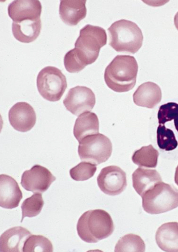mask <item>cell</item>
I'll return each mask as SVG.
<instances>
[{"label": "cell", "instance_id": "cell-1", "mask_svg": "<svg viewBox=\"0 0 178 252\" xmlns=\"http://www.w3.org/2000/svg\"><path fill=\"white\" fill-rule=\"evenodd\" d=\"M138 64L135 57L118 55L106 67L104 81L108 88L118 93L126 92L136 86Z\"/></svg>", "mask_w": 178, "mask_h": 252}, {"label": "cell", "instance_id": "cell-2", "mask_svg": "<svg viewBox=\"0 0 178 252\" xmlns=\"http://www.w3.org/2000/svg\"><path fill=\"white\" fill-rule=\"evenodd\" d=\"M78 235L83 241L96 243L113 233L114 224L111 216L103 210H89L82 215L77 225Z\"/></svg>", "mask_w": 178, "mask_h": 252}, {"label": "cell", "instance_id": "cell-3", "mask_svg": "<svg viewBox=\"0 0 178 252\" xmlns=\"http://www.w3.org/2000/svg\"><path fill=\"white\" fill-rule=\"evenodd\" d=\"M109 44L118 52L135 54L143 45L142 31L136 23L130 20L115 22L108 28Z\"/></svg>", "mask_w": 178, "mask_h": 252}, {"label": "cell", "instance_id": "cell-4", "mask_svg": "<svg viewBox=\"0 0 178 252\" xmlns=\"http://www.w3.org/2000/svg\"><path fill=\"white\" fill-rule=\"evenodd\" d=\"M106 42V31L101 27L89 24L80 31L73 50L81 63L87 66L97 61L100 50Z\"/></svg>", "mask_w": 178, "mask_h": 252}, {"label": "cell", "instance_id": "cell-5", "mask_svg": "<svg viewBox=\"0 0 178 252\" xmlns=\"http://www.w3.org/2000/svg\"><path fill=\"white\" fill-rule=\"evenodd\" d=\"M143 208L151 215L163 214L178 207V189L161 182L147 190L142 196Z\"/></svg>", "mask_w": 178, "mask_h": 252}, {"label": "cell", "instance_id": "cell-6", "mask_svg": "<svg viewBox=\"0 0 178 252\" xmlns=\"http://www.w3.org/2000/svg\"><path fill=\"white\" fill-rule=\"evenodd\" d=\"M36 85L42 97L51 102L60 100L67 87L65 76L53 66L44 67L39 72Z\"/></svg>", "mask_w": 178, "mask_h": 252}, {"label": "cell", "instance_id": "cell-7", "mask_svg": "<svg viewBox=\"0 0 178 252\" xmlns=\"http://www.w3.org/2000/svg\"><path fill=\"white\" fill-rule=\"evenodd\" d=\"M78 153L82 161L100 165L111 157L112 143L104 134L91 135L79 141Z\"/></svg>", "mask_w": 178, "mask_h": 252}, {"label": "cell", "instance_id": "cell-8", "mask_svg": "<svg viewBox=\"0 0 178 252\" xmlns=\"http://www.w3.org/2000/svg\"><path fill=\"white\" fill-rule=\"evenodd\" d=\"M95 102L93 92L89 88L83 86H77L69 90L63 101L65 108L75 116L91 111L95 105Z\"/></svg>", "mask_w": 178, "mask_h": 252}, {"label": "cell", "instance_id": "cell-9", "mask_svg": "<svg viewBox=\"0 0 178 252\" xmlns=\"http://www.w3.org/2000/svg\"><path fill=\"white\" fill-rule=\"evenodd\" d=\"M97 184L104 194L110 196L119 195L127 186L125 172L116 165L104 167L98 176Z\"/></svg>", "mask_w": 178, "mask_h": 252}, {"label": "cell", "instance_id": "cell-10", "mask_svg": "<svg viewBox=\"0 0 178 252\" xmlns=\"http://www.w3.org/2000/svg\"><path fill=\"white\" fill-rule=\"evenodd\" d=\"M55 180L56 177L47 168L36 165L29 171L24 172L22 176L21 184L28 191L43 193L50 188Z\"/></svg>", "mask_w": 178, "mask_h": 252}, {"label": "cell", "instance_id": "cell-11", "mask_svg": "<svg viewBox=\"0 0 178 252\" xmlns=\"http://www.w3.org/2000/svg\"><path fill=\"white\" fill-rule=\"evenodd\" d=\"M9 120L10 124L16 130L28 132L35 126V111L28 102H17L9 110Z\"/></svg>", "mask_w": 178, "mask_h": 252}, {"label": "cell", "instance_id": "cell-12", "mask_svg": "<svg viewBox=\"0 0 178 252\" xmlns=\"http://www.w3.org/2000/svg\"><path fill=\"white\" fill-rule=\"evenodd\" d=\"M42 7L38 0H16L9 4L8 14L13 22L40 19Z\"/></svg>", "mask_w": 178, "mask_h": 252}, {"label": "cell", "instance_id": "cell-13", "mask_svg": "<svg viewBox=\"0 0 178 252\" xmlns=\"http://www.w3.org/2000/svg\"><path fill=\"white\" fill-rule=\"evenodd\" d=\"M22 197V190L13 178L0 175V206L8 210L17 208Z\"/></svg>", "mask_w": 178, "mask_h": 252}, {"label": "cell", "instance_id": "cell-14", "mask_svg": "<svg viewBox=\"0 0 178 252\" xmlns=\"http://www.w3.org/2000/svg\"><path fill=\"white\" fill-rule=\"evenodd\" d=\"M30 231L24 227H12L5 231L0 237V251L1 252H24V245Z\"/></svg>", "mask_w": 178, "mask_h": 252}, {"label": "cell", "instance_id": "cell-15", "mask_svg": "<svg viewBox=\"0 0 178 252\" xmlns=\"http://www.w3.org/2000/svg\"><path fill=\"white\" fill-rule=\"evenodd\" d=\"M86 0H62L59 7L61 19L68 26H77L87 16Z\"/></svg>", "mask_w": 178, "mask_h": 252}, {"label": "cell", "instance_id": "cell-16", "mask_svg": "<svg viewBox=\"0 0 178 252\" xmlns=\"http://www.w3.org/2000/svg\"><path fill=\"white\" fill-rule=\"evenodd\" d=\"M162 92L160 87L152 82H147L141 85L133 95V99L137 106L153 108L161 101Z\"/></svg>", "mask_w": 178, "mask_h": 252}, {"label": "cell", "instance_id": "cell-17", "mask_svg": "<svg viewBox=\"0 0 178 252\" xmlns=\"http://www.w3.org/2000/svg\"><path fill=\"white\" fill-rule=\"evenodd\" d=\"M155 241L163 251L178 252V222H168L161 225L155 233Z\"/></svg>", "mask_w": 178, "mask_h": 252}, {"label": "cell", "instance_id": "cell-18", "mask_svg": "<svg viewBox=\"0 0 178 252\" xmlns=\"http://www.w3.org/2000/svg\"><path fill=\"white\" fill-rule=\"evenodd\" d=\"M132 181L135 190L142 197L147 190L162 182V179L156 170L140 167L133 173Z\"/></svg>", "mask_w": 178, "mask_h": 252}, {"label": "cell", "instance_id": "cell-19", "mask_svg": "<svg viewBox=\"0 0 178 252\" xmlns=\"http://www.w3.org/2000/svg\"><path fill=\"white\" fill-rule=\"evenodd\" d=\"M99 121L97 114L87 112L80 115L75 122L73 134L77 140L81 141L86 137L99 134Z\"/></svg>", "mask_w": 178, "mask_h": 252}, {"label": "cell", "instance_id": "cell-20", "mask_svg": "<svg viewBox=\"0 0 178 252\" xmlns=\"http://www.w3.org/2000/svg\"><path fill=\"white\" fill-rule=\"evenodd\" d=\"M42 28L41 20L32 21L26 20L22 22H13L12 26L13 35L20 42L30 43L40 35Z\"/></svg>", "mask_w": 178, "mask_h": 252}, {"label": "cell", "instance_id": "cell-21", "mask_svg": "<svg viewBox=\"0 0 178 252\" xmlns=\"http://www.w3.org/2000/svg\"><path fill=\"white\" fill-rule=\"evenodd\" d=\"M158 157L159 152L152 145H149L135 151L132 159L133 162L141 167L155 168Z\"/></svg>", "mask_w": 178, "mask_h": 252}, {"label": "cell", "instance_id": "cell-22", "mask_svg": "<svg viewBox=\"0 0 178 252\" xmlns=\"http://www.w3.org/2000/svg\"><path fill=\"white\" fill-rule=\"evenodd\" d=\"M144 241L138 235L128 234L119 240L115 252H145Z\"/></svg>", "mask_w": 178, "mask_h": 252}, {"label": "cell", "instance_id": "cell-23", "mask_svg": "<svg viewBox=\"0 0 178 252\" xmlns=\"http://www.w3.org/2000/svg\"><path fill=\"white\" fill-rule=\"evenodd\" d=\"M44 202L43 200L42 194L35 193L30 198L24 200L22 204V217L21 222H23L25 217H32L37 216L40 214Z\"/></svg>", "mask_w": 178, "mask_h": 252}, {"label": "cell", "instance_id": "cell-24", "mask_svg": "<svg viewBox=\"0 0 178 252\" xmlns=\"http://www.w3.org/2000/svg\"><path fill=\"white\" fill-rule=\"evenodd\" d=\"M157 141L159 149L166 151L175 150L178 145L175 133L165 125L159 124L157 127Z\"/></svg>", "mask_w": 178, "mask_h": 252}, {"label": "cell", "instance_id": "cell-25", "mask_svg": "<svg viewBox=\"0 0 178 252\" xmlns=\"http://www.w3.org/2000/svg\"><path fill=\"white\" fill-rule=\"evenodd\" d=\"M24 252H53L51 242L42 235H30L26 241L24 247Z\"/></svg>", "mask_w": 178, "mask_h": 252}, {"label": "cell", "instance_id": "cell-26", "mask_svg": "<svg viewBox=\"0 0 178 252\" xmlns=\"http://www.w3.org/2000/svg\"><path fill=\"white\" fill-rule=\"evenodd\" d=\"M95 164L83 161L72 168L69 171L71 178L75 181H85L93 177L97 171Z\"/></svg>", "mask_w": 178, "mask_h": 252}, {"label": "cell", "instance_id": "cell-27", "mask_svg": "<svg viewBox=\"0 0 178 252\" xmlns=\"http://www.w3.org/2000/svg\"><path fill=\"white\" fill-rule=\"evenodd\" d=\"M157 118L159 124L175 121V128L178 132V104L176 102H168L159 108Z\"/></svg>", "mask_w": 178, "mask_h": 252}, {"label": "cell", "instance_id": "cell-28", "mask_svg": "<svg viewBox=\"0 0 178 252\" xmlns=\"http://www.w3.org/2000/svg\"><path fill=\"white\" fill-rule=\"evenodd\" d=\"M64 63L65 69L69 73L80 72L86 67L78 58L73 49L65 54Z\"/></svg>", "mask_w": 178, "mask_h": 252}, {"label": "cell", "instance_id": "cell-29", "mask_svg": "<svg viewBox=\"0 0 178 252\" xmlns=\"http://www.w3.org/2000/svg\"><path fill=\"white\" fill-rule=\"evenodd\" d=\"M175 25L178 31V12L175 16Z\"/></svg>", "mask_w": 178, "mask_h": 252}, {"label": "cell", "instance_id": "cell-30", "mask_svg": "<svg viewBox=\"0 0 178 252\" xmlns=\"http://www.w3.org/2000/svg\"><path fill=\"white\" fill-rule=\"evenodd\" d=\"M175 180V183L178 186V165L177 166V169H176Z\"/></svg>", "mask_w": 178, "mask_h": 252}]
</instances>
